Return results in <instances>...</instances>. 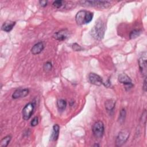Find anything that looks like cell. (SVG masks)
<instances>
[{
  "label": "cell",
  "instance_id": "9",
  "mask_svg": "<svg viewBox=\"0 0 147 147\" xmlns=\"http://www.w3.org/2000/svg\"><path fill=\"white\" fill-rule=\"evenodd\" d=\"M118 80L119 83L124 84L126 88H130L133 86L131 79L126 74H121L118 76Z\"/></svg>",
  "mask_w": 147,
  "mask_h": 147
},
{
  "label": "cell",
  "instance_id": "2",
  "mask_svg": "<svg viewBox=\"0 0 147 147\" xmlns=\"http://www.w3.org/2000/svg\"><path fill=\"white\" fill-rule=\"evenodd\" d=\"M93 13L87 10H80L75 16V21L77 24L82 25L90 23L93 18Z\"/></svg>",
  "mask_w": 147,
  "mask_h": 147
},
{
  "label": "cell",
  "instance_id": "27",
  "mask_svg": "<svg viewBox=\"0 0 147 147\" xmlns=\"http://www.w3.org/2000/svg\"><path fill=\"white\" fill-rule=\"evenodd\" d=\"M94 146H99V145L98 144H95V145H94Z\"/></svg>",
  "mask_w": 147,
  "mask_h": 147
},
{
  "label": "cell",
  "instance_id": "12",
  "mask_svg": "<svg viewBox=\"0 0 147 147\" xmlns=\"http://www.w3.org/2000/svg\"><path fill=\"white\" fill-rule=\"evenodd\" d=\"M44 49V43L41 41L34 44L31 48V52L33 55H37L40 53Z\"/></svg>",
  "mask_w": 147,
  "mask_h": 147
},
{
  "label": "cell",
  "instance_id": "14",
  "mask_svg": "<svg viewBox=\"0 0 147 147\" xmlns=\"http://www.w3.org/2000/svg\"><path fill=\"white\" fill-rule=\"evenodd\" d=\"M15 24H16V22L11 21H7L3 24L1 29L2 30L5 32H9L12 30Z\"/></svg>",
  "mask_w": 147,
  "mask_h": 147
},
{
  "label": "cell",
  "instance_id": "7",
  "mask_svg": "<svg viewBox=\"0 0 147 147\" xmlns=\"http://www.w3.org/2000/svg\"><path fill=\"white\" fill-rule=\"evenodd\" d=\"M130 135V133L127 130H123L121 131L116 138L115 144L117 146H121L124 144L127 140Z\"/></svg>",
  "mask_w": 147,
  "mask_h": 147
},
{
  "label": "cell",
  "instance_id": "13",
  "mask_svg": "<svg viewBox=\"0 0 147 147\" xmlns=\"http://www.w3.org/2000/svg\"><path fill=\"white\" fill-rule=\"evenodd\" d=\"M52 132L50 137V140L51 141H55L58 139L60 131V126L57 124H55L53 126Z\"/></svg>",
  "mask_w": 147,
  "mask_h": 147
},
{
  "label": "cell",
  "instance_id": "11",
  "mask_svg": "<svg viewBox=\"0 0 147 147\" xmlns=\"http://www.w3.org/2000/svg\"><path fill=\"white\" fill-rule=\"evenodd\" d=\"M29 92V90L28 88H18L13 93L12 98L13 99H18L25 97L28 95Z\"/></svg>",
  "mask_w": 147,
  "mask_h": 147
},
{
  "label": "cell",
  "instance_id": "19",
  "mask_svg": "<svg viewBox=\"0 0 147 147\" xmlns=\"http://www.w3.org/2000/svg\"><path fill=\"white\" fill-rule=\"evenodd\" d=\"M126 117V111L124 109H122L119 113V118H118V121L121 123H122L125 119Z\"/></svg>",
  "mask_w": 147,
  "mask_h": 147
},
{
  "label": "cell",
  "instance_id": "16",
  "mask_svg": "<svg viewBox=\"0 0 147 147\" xmlns=\"http://www.w3.org/2000/svg\"><path fill=\"white\" fill-rule=\"evenodd\" d=\"M57 106L59 111H63L67 107V102L64 99H60L57 100Z\"/></svg>",
  "mask_w": 147,
  "mask_h": 147
},
{
  "label": "cell",
  "instance_id": "25",
  "mask_svg": "<svg viewBox=\"0 0 147 147\" xmlns=\"http://www.w3.org/2000/svg\"><path fill=\"white\" fill-rule=\"evenodd\" d=\"M103 84L105 87H109L111 86V83H110L109 79H108L105 83L103 82Z\"/></svg>",
  "mask_w": 147,
  "mask_h": 147
},
{
  "label": "cell",
  "instance_id": "20",
  "mask_svg": "<svg viewBox=\"0 0 147 147\" xmlns=\"http://www.w3.org/2000/svg\"><path fill=\"white\" fill-rule=\"evenodd\" d=\"M52 68V64L51 62L47 61L45 63H44L43 65V69L45 71H49Z\"/></svg>",
  "mask_w": 147,
  "mask_h": 147
},
{
  "label": "cell",
  "instance_id": "8",
  "mask_svg": "<svg viewBox=\"0 0 147 147\" xmlns=\"http://www.w3.org/2000/svg\"><path fill=\"white\" fill-rule=\"evenodd\" d=\"M88 79L89 82L94 85L100 86L103 84V81L102 78L96 74L91 72L88 75Z\"/></svg>",
  "mask_w": 147,
  "mask_h": 147
},
{
  "label": "cell",
  "instance_id": "23",
  "mask_svg": "<svg viewBox=\"0 0 147 147\" xmlns=\"http://www.w3.org/2000/svg\"><path fill=\"white\" fill-rule=\"evenodd\" d=\"M38 123V117H34L32 120L31 121V122H30V124H31V126H36L37 125Z\"/></svg>",
  "mask_w": 147,
  "mask_h": 147
},
{
  "label": "cell",
  "instance_id": "15",
  "mask_svg": "<svg viewBox=\"0 0 147 147\" xmlns=\"http://www.w3.org/2000/svg\"><path fill=\"white\" fill-rule=\"evenodd\" d=\"M105 108L107 111H113L115 105V101L113 99H108L107 100L105 103Z\"/></svg>",
  "mask_w": 147,
  "mask_h": 147
},
{
  "label": "cell",
  "instance_id": "18",
  "mask_svg": "<svg viewBox=\"0 0 147 147\" xmlns=\"http://www.w3.org/2000/svg\"><path fill=\"white\" fill-rule=\"evenodd\" d=\"M141 33V30L140 29H134L130 33L129 37L130 39H134L138 37Z\"/></svg>",
  "mask_w": 147,
  "mask_h": 147
},
{
  "label": "cell",
  "instance_id": "3",
  "mask_svg": "<svg viewBox=\"0 0 147 147\" xmlns=\"http://www.w3.org/2000/svg\"><path fill=\"white\" fill-rule=\"evenodd\" d=\"M81 5L84 6L99 7L102 8L108 7L110 5V3L105 1H80Z\"/></svg>",
  "mask_w": 147,
  "mask_h": 147
},
{
  "label": "cell",
  "instance_id": "24",
  "mask_svg": "<svg viewBox=\"0 0 147 147\" xmlns=\"http://www.w3.org/2000/svg\"><path fill=\"white\" fill-rule=\"evenodd\" d=\"M39 3L41 7H45L48 4L47 1H40Z\"/></svg>",
  "mask_w": 147,
  "mask_h": 147
},
{
  "label": "cell",
  "instance_id": "22",
  "mask_svg": "<svg viewBox=\"0 0 147 147\" xmlns=\"http://www.w3.org/2000/svg\"><path fill=\"white\" fill-rule=\"evenodd\" d=\"M72 49L75 51H80L83 50V48L77 43H74L72 44Z\"/></svg>",
  "mask_w": 147,
  "mask_h": 147
},
{
  "label": "cell",
  "instance_id": "1",
  "mask_svg": "<svg viewBox=\"0 0 147 147\" xmlns=\"http://www.w3.org/2000/svg\"><path fill=\"white\" fill-rule=\"evenodd\" d=\"M105 32V27L104 23L102 20L98 19L91 30V35L95 40H101L104 37Z\"/></svg>",
  "mask_w": 147,
  "mask_h": 147
},
{
  "label": "cell",
  "instance_id": "21",
  "mask_svg": "<svg viewBox=\"0 0 147 147\" xmlns=\"http://www.w3.org/2000/svg\"><path fill=\"white\" fill-rule=\"evenodd\" d=\"M63 2V1H61V0L55 1H53V3H52V5H53V6L54 7L59 9V8H60V7H61L62 6Z\"/></svg>",
  "mask_w": 147,
  "mask_h": 147
},
{
  "label": "cell",
  "instance_id": "17",
  "mask_svg": "<svg viewBox=\"0 0 147 147\" xmlns=\"http://www.w3.org/2000/svg\"><path fill=\"white\" fill-rule=\"evenodd\" d=\"M11 139V137L10 136H7L3 137L0 142V146L6 147L9 145V142H10Z\"/></svg>",
  "mask_w": 147,
  "mask_h": 147
},
{
  "label": "cell",
  "instance_id": "10",
  "mask_svg": "<svg viewBox=\"0 0 147 147\" xmlns=\"http://www.w3.org/2000/svg\"><path fill=\"white\" fill-rule=\"evenodd\" d=\"M69 32L67 29L60 30L54 33L53 37L57 40L63 41L65 40L68 36Z\"/></svg>",
  "mask_w": 147,
  "mask_h": 147
},
{
  "label": "cell",
  "instance_id": "6",
  "mask_svg": "<svg viewBox=\"0 0 147 147\" xmlns=\"http://www.w3.org/2000/svg\"><path fill=\"white\" fill-rule=\"evenodd\" d=\"M34 110V104L32 102L26 104L22 109V114L24 120H28L30 118Z\"/></svg>",
  "mask_w": 147,
  "mask_h": 147
},
{
  "label": "cell",
  "instance_id": "26",
  "mask_svg": "<svg viewBox=\"0 0 147 147\" xmlns=\"http://www.w3.org/2000/svg\"><path fill=\"white\" fill-rule=\"evenodd\" d=\"M143 90L145 92L146 91V78H144V81L143 83Z\"/></svg>",
  "mask_w": 147,
  "mask_h": 147
},
{
  "label": "cell",
  "instance_id": "4",
  "mask_svg": "<svg viewBox=\"0 0 147 147\" xmlns=\"http://www.w3.org/2000/svg\"><path fill=\"white\" fill-rule=\"evenodd\" d=\"M92 130L93 134L95 138H102L103 135L104 130H105L103 123L100 121L96 122L92 126Z\"/></svg>",
  "mask_w": 147,
  "mask_h": 147
},
{
  "label": "cell",
  "instance_id": "5",
  "mask_svg": "<svg viewBox=\"0 0 147 147\" xmlns=\"http://www.w3.org/2000/svg\"><path fill=\"white\" fill-rule=\"evenodd\" d=\"M146 52H144L138 59V66L140 72L142 76L146 78L147 64H146Z\"/></svg>",
  "mask_w": 147,
  "mask_h": 147
}]
</instances>
